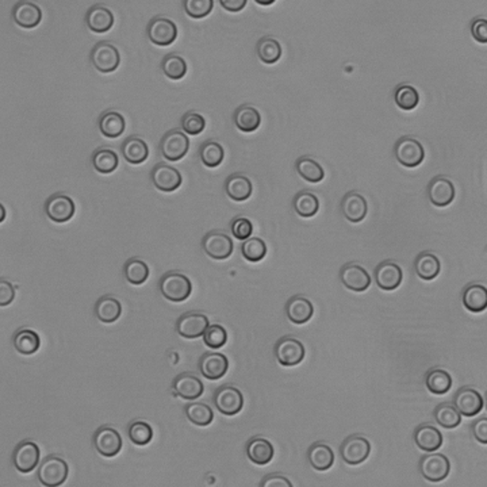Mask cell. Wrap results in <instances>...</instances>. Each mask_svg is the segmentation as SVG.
<instances>
[{"label":"cell","instance_id":"6da1fadb","mask_svg":"<svg viewBox=\"0 0 487 487\" xmlns=\"http://www.w3.org/2000/svg\"><path fill=\"white\" fill-rule=\"evenodd\" d=\"M159 287L163 297L172 302H183L189 298L192 293V284L188 276L176 271L164 274Z\"/></svg>","mask_w":487,"mask_h":487},{"label":"cell","instance_id":"7a4b0ae2","mask_svg":"<svg viewBox=\"0 0 487 487\" xmlns=\"http://www.w3.org/2000/svg\"><path fill=\"white\" fill-rule=\"evenodd\" d=\"M394 154L399 164L406 168L418 167L425 157V150L422 144L411 135L399 138L394 147Z\"/></svg>","mask_w":487,"mask_h":487},{"label":"cell","instance_id":"3957f363","mask_svg":"<svg viewBox=\"0 0 487 487\" xmlns=\"http://www.w3.org/2000/svg\"><path fill=\"white\" fill-rule=\"evenodd\" d=\"M68 472V463L62 458L48 456L42 460L38 469V479L44 486H60L67 481Z\"/></svg>","mask_w":487,"mask_h":487},{"label":"cell","instance_id":"277c9868","mask_svg":"<svg viewBox=\"0 0 487 487\" xmlns=\"http://www.w3.org/2000/svg\"><path fill=\"white\" fill-rule=\"evenodd\" d=\"M91 62L96 71L102 74H112L121 62V56L118 49L110 42H98L91 51Z\"/></svg>","mask_w":487,"mask_h":487},{"label":"cell","instance_id":"5b68a950","mask_svg":"<svg viewBox=\"0 0 487 487\" xmlns=\"http://www.w3.org/2000/svg\"><path fill=\"white\" fill-rule=\"evenodd\" d=\"M189 140L186 133L179 129L169 131L160 141V153L169 161H179L187 154Z\"/></svg>","mask_w":487,"mask_h":487},{"label":"cell","instance_id":"8992f818","mask_svg":"<svg viewBox=\"0 0 487 487\" xmlns=\"http://www.w3.org/2000/svg\"><path fill=\"white\" fill-rule=\"evenodd\" d=\"M214 405L218 412L225 415H236L243 411L244 395L237 387L225 385L215 390L213 396Z\"/></svg>","mask_w":487,"mask_h":487},{"label":"cell","instance_id":"52a82bcc","mask_svg":"<svg viewBox=\"0 0 487 487\" xmlns=\"http://www.w3.org/2000/svg\"><path fill=\"white\" fill-rule=\"evenodd\" d=\"M371 452V444L364 436L354 434L344 440L340 447V455L347 465L356 466L367 460Z\"/></svg>","mask_w":487,"mask_h":487},{"label":"cell","instance_id":"ba28073f","mask_svg":"<svg viewBox=\"0 0 487 487\" xmlns=\"http://www.w3.org/2000/svg\"><path fill=\"white\" fill-rule=\"evenodd\" d=\"M202 248L207 256L215 260H225L232 256L234 244L232 239L220 230H211L202 240Z\"/></svg>","mask_w":487,"mask_h":487},{"label":"cell","instance_id":"9c48e42d","mask_svg":"<svg viewBox=\"0 0 487 487\" xmlns=\"http://www.w3.org/2000/svg\"><path fill=\"white\" fill-rule=\"evenodd\" d=\"M420 471L422 476L429 482L444 481L451 471L448 458L443 453L424 455L420 460Z\"/></svg>","mask_w":487,"mask_h":487},{"label":"cell","instance_id":"30bf717a","mask_svg":"<svg viewBox=\"0 0 487 487\" xmlns=\"http://www.w3.org/2000/svg\"><path fill=\"white\" fill-rule=\"evenodd\" d=\"M275 356L281 366H298L305 357V347L298 338L284 336L275 345Z\"/></svg>","mask_w":487,"mask_h":487},{"label":"cell","instance_id":"8fae6325","mask_svg":"<svg viewBox=\"0 0 487 487\" xmlns=\"http://www.w3.org/2000/svg\"><path fill=\"white\" fill-rule=\"evenodd\" d=\"M147 34L157 46H168L178 38V26L175 22L166 17H156L152 19L147 27Z\"/></svg>","mask_w":487,"mask_h":487},{"label":"cell","instance_id":"7c38bea8","mask_svg":"<svg viewBox=\"0 0 487 487\" xmlns=\"http://www.w3.org/2000/svg\"><path fill=\"white\" fill-rule=\"evenodd\" d=\"M45 213L56 224L68 222L75 215V202L65 194H55L46 201Z\"/></svg>","mask_w":487,"mask_h":487},{"label":"cell","instance_id":"4fadbf2b","mask_svg":"<svg viewBox=\"0 0 487 487\" xmlns=\"http://www.w3.org/2000/svg\"><path fill=\"white\" fill-rule=\"evenodd\" d=\"M93 443L95 450L106 458H113L122 450L121 434L116 429H114L113 427L109 425H103L95 432Z\"/></svg>","mask_w":487,"mask_h":487},{"label":"cell","instance_id":"5bb4252c","mask_svg":"<svg viewBox=\"0 0 487 487\" xmlns=\"http://www.w3.org/2000/svg\"><path fill=\"white\" fill-rule=\"evenodd\" d=\"M150 179L154 187L164 192H172L178 189L182 186V182H183L182 173L179 172V169L171 167L164 163H159L153 167Z\"/></svg>","mask_w":487,"mask_h":487},{"label":"cell","instance_id":"9a60e30c","mask_svg":"<svg viewBox=\"0 0 487 487\" xmlns=\"http://www.w3.org/2000/svg\"><path fill=\"white\" fill-rule=\"evenodd\" d=\"M340 281L348 290L363 293L370 287L371 276L363 268V265L356 262H348L340 271Z\"/></svg>","mask_w":487,"mask_h":487},{"label":"cell","instance_id":"2e32d148","mask_svg":"<svg viewBox=\"0 0 487 487\" xmlns=\"http://www.w3.org/2000/svg\"><path fill=\"white\" fill-rule=\"evenodd\" d=\"M210 321L205 314L189 312L176 321V332L185 338H198L205 335Z\"/></svg>","mask_w":487,"mask_h":487},{"label":"cell","instance_id":"e0dca14e","mask_svg":"<svg viewBox=\"0 0 487 487\" xmlns=\"http://www.w3.org/2000/svg\"><path fill=\"white\" fill-rule=\"evenodd\" d=\"M485 405L483 396L471 387L458 390L453 396V406L465 417H474L482 412Z\"/></svg>","mask_w":487,"mask_h":487},{"label":"cell","instance_id":"ac0fdd59","mask_svg":"<svg viewBox=\"0 0 487 487\" xmlns=\"http://www.w3.org/2000/svg\"><path fill=\"white\" fill-rule=\"evenodd\" d=\"M39 455V448L34 441H22L14 450L13 463L18 471L27 474L37 467Z\"/></svg>","mask_w":487,"mask_h":487},{"label":"cell","instance_id":"d6986e66","mask_svg":"<svg viewBox=\"0 0 487 487\" xmlns=\"http://www.w3.org/2000/svg\"><path fill=\"white\" fill-rule=\"evenodd\" d=\"M428 198L432 205L446 207L452 204L455 198V186L447 176L433 178L428 186Z\"/></svg>","mask_w":487,"mask_h":487},{"label":"cell","instance_id":"ffe728a7","mask_svg":"<svg viewBox=\"0 0 487 487\" xmlns=\"http://www.w3.org/2000/svg\"><path fill=\"white\" fill-rule=\"evenodd\" d=\"M402 269L396 262H382L375 269V281L379 288L385 291H393L402 283Z\"/></svg>","mask_w":487,"mask_h":487},{"label":"cell","instance_id":"44dd1931","mask_svg":"<svg viewBox=\"0 0 487 487\" xmlns=\"http://www.w3.org/2000/svg\"><path fill=\"white\" fill-rule=\"evenodd\" d=\"M172 392L185 399H196L205 392V386L198 376L189 373H182L173 379Z\"/></svg>","mask_w":487,"mask_h":487},{"label":"cell","instance_id":"7402d4cb","mask_svg":"<svg viewBox=\"0 0 487 487\" xmlns=\"http://www.w3.org/2000/svg\"><path fill=\"white\" fill-rule=\"evenodd\" d=\"M367 201L359 192L351 191L341 201V213L352 224L361 222L367 215Z\"/></svg>","mask_w":487,"mask_h":487},{"label":"cell","instance_id":"603a6c76","mask_svg":"<svg viewBox=\"0 0 487 487\" xmlns=\"http://www.w3.org/2000/svg\"><path fill=\"white\" fill-rule=\"evenodd\" d=\"M229 368V360L224 354L207 352L199 360V370L210 380L221 379Z\"/></svg>","mask_w":487,"mask_h":487},{"label":"cell","instance_id":"cb8c5ba5","mask_svg":"<svg viewBox=\"0 0 487 487\" xmlns=\"http://www.w3.org/2000/svg\"><path fill=\"white\" fill-rule=\"evenodd\" d=\"M13 19L23 29H34L42 19V11L32 1H18L13 8Z\"/></svg>","mask_w":487,"mask_h":487},{"label":"cell","instance_id":"d4e9b609","mask_svg":"<svg viewBox=\"0 0 487 487\" xmlns=\"http://www.w3.org/2000/svg\"><path fill=\"white\" fill-rule=\"evenodd\" d=\"M86 23L94 33H106L114 26L113 13L103 4H95L86 14Z\"/></svg>","mask_w":487,"mask_h":487},{"label":"cell","instance_id":"484cf974","mask_svg":"<svg viewBox=\"0 0 487 487\" xmlns=\"http://www.w3.org/2000/svg\"><path fill=\"white\" fill-rule=\"evenodd\" d=\"M275 455L274 446L264 437L256 436L251 439L246 444V456L249 458L251 462L259 466L268 465Z\"/></svg>","mask_w":487,"mask_h":487},{"label":"cell","instance_id":"4316f807","mask_svg":"<svg viewBox=\"0 0 487 487\" xmlns=\"http://www.w3.org/2000/svg\"><path fill=\"white\" fill-rule=\"evenodd\" d=\"M313 303L303 295H294L286 303V314L294 323H306L313 317Z\"/></svg>","mask_w":487,"mask_h":487},{"label":"cell","instance_id":"83f0119b","mask_svg":"<svg viewBox=\"0 0 487 487\" xmlns=\"http://www.w3.org/2000/svg\"><path fill=\"white\" fill-rule=\"evenodd\" d=\"M414 441L420 450L434 452L443 446V434L431 424H422L414 432Z\"/></svg>","mask_w":487,"mask_h":487},{"label":"cell","instance_id":"f1b7e54d","mask_svg":"<svg viewBox=\"0 0 487 487\" xmlns=\"http://www.w3.org/2000/svg\"><path fill=\"white\" fill-rule=\"evenodd\" d=\"M462 300H463L465 307L469 312L481 313V312L486 310V286H483L481 283H471L465 288Z\"/></svg>","mask_w":487,"mask_h":487},{"label":"cell","instance_id":"f546056e","mask_svg":"<svg viewBox=\"0 0 487 487\" xmlns=\"http://www.w3.org/2000/svg\"><path fill=\"white\" fill-rule=\"evenodd\" d=\"M225 191L227 196L236 202H244L252 195V182L241 173L230 175L226 179Z\"/></svg>","mask_w":487,"mask_h":487},{"label":"cell","instance_id":"4dcf8cb0","mask_svg":"<svg viewBox=\"0 0 487 487\" xmlns=\"http://www.w3.org/2000/svg\"><path fill=\"white\" fill-rule=\"evenodd\" d=\"M414 269L417 276H420L424 281H433L436 276H439L441 264L436 255L432 252H421L414 262Z\"/></svg>","mask_w":487,"mask_h":487},{"label":"cell","instance_id":"1f68e13d","mask_svg":"<svg viewBox=\"0 0 487 487\" xmlns=\"http://www.w3.org/2000/svg\"><path fill=\"white\" fill-rule=\"evenodd\" d=\"M233 121L239 131L244 133H252V131H258V128L260 126L262 115L253 106L243 105L233 114Z\"/></svg>","mask_w":487,"mask_h":487},{"label":"cell","instance_id":"d6a6232c","mask_svg":"<svg viewBox=\"0 0 487 487\" xmlns=\"http://www.w3.org/2000/svg\"><path fill=\"white\" fill-rule=\"evenodd\" d=\"M94 312L96 319L100 322L112 323L121 317L122 305L113 295H103L96 302Z\"/></svg>","mask_w":487,"mask_h":487},{"label":"cell","instance_id":"836d02e7","mask_svg":"<svg viewBox=\"0 0 487 487\" xmlns=\"http://www.w3.org/2000/svg\"><path fill=\"white\" fill-rule=\"evenodd\" d=\"M121 152H122V156L125 157V160L131 164H141L149 156V148H148L147 142L142 138L135 137V135L129 137L128 140H125L122 142Z\"/></svg>","mask_w":487,"mask_h":487},{"label":"cell","instance_id":"e575fe53","mask_svg":"<svg viewBox=\"0 0 487 487\" xmlns=\"http://www.w3.org/2000/svg\"><path fill=\"white\" fill-rule=\"evenodd\" d=\"M310 466L317 471H326L335 463V453L325 443H316L307 451Z\"/></svg>","mask_w":487,"mask_h":487},{"label":"cell","instance_id":"d590c367","mask_svg":"<svg viewBox=\"0 0 487 487\" xmlns=\"http://www.w3.org/2000/svg\"><path fill=\"white\" fill-rule=\"evenodd\" d=\"M99 131L109 137V138H118L119 135L124 134V131L126 129V122L122 114L114 110H109L100 115L99 122H98Z\"/></svg>","mask_w":487,"mask_h":487},{"label":"cell","instance_id":"8d00e7d4","mask_svg":"<svg viewBox=\"0 0 487 487\" xmlns=\"http://www.w3.org/2000/svg\"><path fill=\"white\" fill-rule=\"evenodd\" d=\"M13 344L19 354L33 355V354L38 352L39 345H41V340H39L37 332L27 329V328H23V329H19L18 332L14 335Z\"/></svg>","mask_w":487,"mask_h":487},{"label":"cell","instance_id":"74e56055","mask_svg":"<svg viewBox=\"0 0 487 487\" xmlns=\"http://www.w3.org/2000/svg\"><path fill=\"white\" fill-rule=\"evenodd\" d=\"M433 415L436 422L446 429H455L462 422V414L458 412V409L450 402H443L437 405Z\"/></svg>","mask_w":487,"mask_h":487},{"label":"cell","instance_id":"f35d334b","mask_svg":"<svg viewBox=\"0 0 487 487\" xmlns=\"http://www.w3.org/2000/svg\"><path fill=\"white\" fill-rule=\"evenodd\" d=\"M293 206L295 213L303 217V218H310L314 217L319 210V198L309 191H300L293 201Z\"/></svg>","mask_w":487,"mask_h":487},{"label":"cell","instance_id":"ab89813d","mask_svg":"<svg viewBox=\"0 0 487 487\" xmlns=\"http://www.w3.org/2000/svg\"><path fill=\"white\" fill-rule=\"evenodd\" d=\"M295 168L298 171L302 179L310 182V183H319L322 182L325 172L321 167L319 161L309 156H302L295 161Z\"/></svg>","mask_w":487,"mask_h":487},{"label":"cell","instance_id":"60d3db41","mask_svg":"<svg viewBox=\"0 0 487 487\" xmlns=\"http://www.w3.org/2000/svg\"><path fill=\"white\" fill-rule=\"evenodd\" d=\"M425 385L432 394L443 395L450 392L452 387V378L446 370L433 368L427 374Z\"/></svg>","mask_w":487,"mask_h":487},{"label":"cell","instance_id":"b9f144b4","mask_svg":"<svg viewBox=\"0 0 487 487\" xmlns=\"http://www.w3.org/2000/svg\"><path fill=\"white\" fill-rule=\"evenodd\" d=\"M256 53L262 62L275 64L281 60V46L276 38L262 37L256 45Z\"/></svg>","mask_w":487,"mask_h":487},{"label":"cell","instance_id":"7bdbcfd3","mask_svg":"<svg viewBox=\"0 0 487 487\" xmlns=\"http://www.w3.org/2000/svg\"><path fill=\"white\" fill-rule=\"evenodd\" d=\"M124 274H125L126 281H129V283L134 284V286H140V284H142V283L148 281V278H149V267L144 260L133 258L131 260L125 262Z\"/></svg>","mask_w":487,"mask_h":487},{"label":"cell","instance_id":"ee69618b","mask_svg":"<svg viewBox=\"0 0 487 487\" xmlns=\"http://www.w3.org/2000/svg\"><path fill=\"white\" fill-rule=\"evenodd\" d=\"M185 413L188 420L198 427H207L214 420L213 409L204 402H192L185 408Z\"/></svg>","mask_w":487,"mask_h":487},{"label":"cell","instance_id":"f6af8a7d","mask_svg":"<svg viewBox=\"0 0 487 487\" xmlns=\"http://www.w3.org/2000/svg\"><path fill=\"white\" fill-rule=\"evenodd\" d=\"M199 157L202 163L208 168H215L218 167L225 157V152L221 144L217 141H206L201 145L199 148Z\"/></svg>","mask_w":487,"mask_h":487},{"label":"cell","instance_id":"bcb514c9","mask_svg":"<svg viewBox=\"0 0 487 487\" xmlns=\"http://www.w3.org/2000/svg\"><path fill=\"white\" fill-rule=\"evenodd\" d=\"M161 69L171 80H180L187 74V62L183 57L171 53L163 58Z\"/></svg>","mask_w":487,"mask_h":487},{"label":"cell","instance_id":"7dc6e473","mask_svg":"<svg viewBox=\"0 0 487 487\" xmlns=\"http://www.w3.org/2000/svg\"><path fill=\"white\" fill-rule=\"evenodd\" d=\"M394 99H395L396 106L402 110H406V112L414 110L420 103L418 91L409 84H402V86L396 87L395 93H394Z\"/></svg>","mask_w":487,"mask_h":487},{"label":"cell","instance_id":"c3c4849f","mask_svg":"<svg viewBox=\"0 0 487 487\" xmlns=\"http://www.w3.org/2000/svg\"><path fill=\"white\" fill-rule=\"evenodd\" d=\"M93 166L100 173H112L118 167V156L113 149L100 148L93 154Z\"/></svg>","mask_w":487,"mask_h":487},{"label":"cell","instance_id":"681fc988","mask_svg":"<svg viewBox=\"0 0 487 487\" xmlns=\"http://www.w3.org/2000/svg\"><path fill=\"white\" fill-rule=\"evenodd\" d=\"M128 434L131 443H134L135 446H147L153 439V429L148 422L137 420L129 425Z\"/></svg>","mask_w":487,"mask_h":487},{"label":"cell","instance_id":"f907efd6","mask_svg":"<svg viewBox=\"0 0 487 487\" xmlns=\"http://www.w3.org/2000/svg\"><path fill=\"white\" fill-rule=\"evenodd\" d=\"M243 256L248 262H258L262 260L267 255V245L262 239L251 237L241 245Z\"/></svg>","mask_w":487,"mask_h":487},{"label":"cell","instance_id":"816d5d0a","mask_svg":"<svg viewBox=\"0 0 487 487\" xmlns=\"http://www.w3.org/2000/svg\"><path fill=\"white\" fill-rule=\"evenodd\" d=\"M183 7L191 18L202 19L213 11L214 1L213 0H186L183 3Z\"/></svg>","mask_w":487,"mask_h":487},{"label":"cell","instance_id":"f5cc1de1","mask_svg":"<svg viewBox=\"0 0 487 487\" xmlns=\"http://www.w3.org/2000/svg\"><path fill=\"white\" fill-rule=\"evenodd\" d=\"M206 128V121L202 114L188 112L182 116V129L189 135H198Z\"/></svg>","mask_w":487,"mask_h":487},{"label":"cell","instance_id":"db71d44e","mask_svg":"<svg viewBox=\"0 0 487 487\" xmlns=\"http://www.w3.org/2000/svg\"><path fill=\"white\" fill-rule=\"evenodd\" d=\"M226 340H227V333H226L225 328L217 323L210 325L204 335L205 344L211 349L222 348L226 344Z\"/></svg>","mask_w":487,"mask_h":487},{"label":"cell","instance_id":"11a10c76","mask_svg":"<svg viewBox=\"0 0 487 487\" xmlns=\"http://www.w3.org/2000/svg\"><path fill=\"white\" fill-rule=\"evenodd\" d=\"M232 233L237 240L245 241L248 239H251L252 233H253V224L251 220L245 218V217H237L236 220H233L232 222Z\"/></svg>","mask_w":487,"mask_h":487},{"label":"cell","instance_id":"9f6ffc18","mask_svg":"<svg viewBox=\"0 0 487 487\" xmlns=\"http://www.w3.org/2000/svg\"><path fill=\"white\" fill-rule=\"evenodd\" d=\"M471 33L472 37L475 38L481 44L487 42V22L486 19L476 18L471 23Z\"/></svg>","mask_w":487,"mask_h":487},{"label":"cell","instance_id":"6f0895ef","mask_svg":"<svg viewBox=\"0 0 487 487\" xmlns=\"http://www.w3.org/2000/svg\"><path fill=\"white\" fill-rule=\"evenodd\" d=\"M15 287L10 281H0V306H7L10 305L15 298Z\"/></svg>","mask_w":487,"mask_h":487},{"label":"cell","instance_id":"680465c9","mask_svg":"<svg viewBox=\"0 0 487 487\" xmlns=\"http://www.w3.org/2000/svg\"><path fill=\"white\" fill-rule=\"evenodd\" d=\"M471 432L474 434V437L482 443V444H487V418L483 417V418H479L478 421H475L471 427Z\"/></svg>","mask_w":487,"mask_h":487},{"label":"cell","instance_id":"91938a15","mask_svg":"<svg viewBox=\"0 0 487 487\" xmlns=\"http://www.w3.org/2000/svg\"><path fill=\"white\" fill-rule=\"evenodd\" d=\"M262 487H293V483L278 474H271L265 476L260 483Z\"/></svg>","mask_w":487,"mask_h":487},{"label":"cell","instance_id":"94428289","mask_svg":"<svg viewBox=\"0 0 487 487\" xmlns=\"http://www.w3.org/2000/svg\"><path fill=\"white\" fill-rule=\"evenodd\" d=\"M220 3L230 13H239L246 6V0H221Z\"/></svg>","mask_w":487,"mask_h":487},{"label":"cell","instance_id":"6125c7cd","mask_svg":"<svg viewBox=\"0 0 487 487\" xmlns=\"http://www.w3.org/2000/svg\"><path fill=\"white\" fill-rule=\"evenodd\" d=\"M259 4H262V6H269V4H272L275 0H268V1H262V0H256Z\"/></svg>","mask_w":487,"mask_h":487},{"label":"cell","instance_id":"be15d7a7","mask_svg":"<svg viewBox=\"0 0 487 487\" xmlns=\"http://www.w3.org/2000/svg\"><path fill=\"white\" fill-rule=\"evenodd\" d=\"M0 210H1V218H0V221H3V220H4V207L0 206Z\"/></svg>","mask_w":487,"mask_h":487}]
</instances>
